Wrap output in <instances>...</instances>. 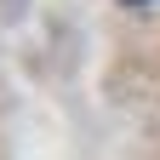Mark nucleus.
I'll use <instances>...</instances> for the list:
<instances>
[{"label": "nucleus", "mask_w": 160, "mask_h": 160, "mask_svg": "<svg viewBox=\"0 0 160 160\" xmlns=\"http://www.w3.org/2000/svg\"><path fill=\"white\" fill-rule=\"evenodd\" d=\"M120 6H160V0H120Z\"/></svg>", "instance_id": "f257e3e1"}]
</instances>
